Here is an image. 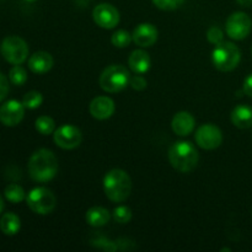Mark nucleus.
<instances>
[{
  "label": "nucleus",
  "mask_w": 252,
  "mask_h": 252,
  "mask_svg": "<svg viewBox=\"0 0 252 252\" xmlns=\"http://www.w3.org/2000/svg\"><path fill=\"white\" fill-rule=\"evenodd\" d=\"M34 127H36L37 132H39L43 135H48L54 133L56 130V122L49 116H41L34 122Z\"/></svg>",
  "instance_id": "nucleus-22"
},
{
  "label": "nucleus",
  "mask_w": 252,
  "mask_h": 252,
  "mask_svg": "<svg viewBox=\"0 0 252 252\" xmlns=\"http://www.w3.org/2000/svg\"><path fill=\"white\" fill-rule=\"evenodd\" d=\"M252 21L245 12H234L228 17L225 24L226 34L235 41H241L250 34Z\"/></svg>",
  "instance_id": "nucleus-8"
},
{
  "label": "nucleus",
  "mask_w": 252,
  "mask_h": 252,
  "mask_svg": "<svg viewBox=\"0 0 252 252\" xmlns=\"http://www.w3.org/2000/svg\"><path fill=\"white\" fill-rule=\"evenodd\" d=\"M20 228H21V221L20 218L15 213H5L0 219V230L5 234V235H15L19 233Z\"/></svg>",
  "instance_id": "nucleus-20"
},
{
  "label": "nucleus",
  "mask_w": 252,
  "mask_h": 252,
  "mask_svg": "<svg viewBox=\"0 0 252 252\" xmlns=\"http://www.w3.org/2000/svg\"><path fill=\"white\" fill-rule=\"evenodd\" d=\"M198 159V152L189 142H176L169 149L170 164L175 170L184 174L193 171Z\"/></svg>",
  "instance_id": "nucleus-3"
},
{
  "label": "nucleus",
  "mask_w": 252,
  "mask_h": 252,
  "mask_svg": "<svg viewBox=\"0 0 252 252\" xmlns=\"http://www.w3.org/2000/svg\"><path fill=\"white\" fill-rule=\"evenodd\" d=\"M115 102H113L112 98L107 97V96H97L90 102L89 110H90L91 116L94 118L105 121L108 120L115 113Z\"/></svg>",
  "instance_id": "nucleus-13"
},
{
  "label": "nucleus",
  "mask_w": 252,
  "mask_h": 252,
  "mask_svg": "<svg viewBox=\"0 0 252 252\" xmlns=\"http://www.w3.org/2000/svg\"><path fill=\"white\" fill-rule=\"evenodd\" d=\"M5 198L11 203H20L26 198V193H25L24 189L17 184H10L5 187Z\"/></svg>",
  "instance_id": "nucleus-21"
},
{
  "label": "nucleus",
  "mask_w": 252,
  "mask_h": 252,
  "mask_svg": "<svg viewBox=\"0 0 252 252\" xmlns=\"http://www.w3.org/2000/svg\"><path fill=\"white\" fill-rule=\"evenodd\" d=\"M194 139L202 149L214 150L220 147V144L223 143V133L217 126L207 123V125H202L196 130Z\"/></svg>",
  "instance_id": "nucleus-9"
},
{
  "label": "nucleus",
  "mask_w": 252,
  "mask_h": 252,
  "mask_svg": "<svg viewBox=\"0 0 252 252\" xmlns=\"http://www.w3.org/2000/svg\"><path fill=\"white\" fill-rule=\"evenodd\" d=\"M112 214H113V219L120 224L129 223L130 219H132V211H130L129 207H126V206H120L117 207V208H115V211H113Z\"/></svg>",
  "instance_id": "nucleus-27"
},
{
  "label": "nucleus",
  "mask_w": 252,
  "mask_h": 252,
  "mask_svg": "<svg viewBox=\"0 0 252 252\" xmlns=\"http://www.w3.org/2000/svg\"><path fill=\"white\" fill-rule=\"evenodd\" d=\"M53 63V58L48 52H36L30 57L29 68L34 74H44L51 70Z\"/></svg>",
  "instance_id": "nucleus-16"
},
{
  "label": "nucleus",
  "mask_w": 252,
  "mask_h": 252,
  "mask_svg": "<svg viewBox=\"0 0 252 252\" xmlns=\"http://www.w3.org/2000/svg\"><path fill=\"white\" fill-rule=\"evenodd\" d=\"M132 41V34L128 31H126V30H118L111 37V42L117 48H126V47L129 46Z\"/></svg>",
  "instance_id": "nucleus-24"
},
{
  "label": "nucleus",
  "mask_w": 252,
  "mask_h": 252,
  "mask_svg": "<svg viewBox=\"0 0 252 252\" xmlns=\"http://www.w3.org/2000/svg\"><path fill=\"white\" fill-rule=\"evenodd\" d=\"M153 2H154L158 9L171 11V10L179 9L184 4L185 0H153Z\"/></svg>",
  "instance_id": "nucleus-28"
},
{
  "label": "nucleus",
  "mask_w": 252,
  "mask_h": 252,
  "mask_svg": "<svg viewBox=\"0 0 252 252\" xmlns=\"http://www.w3.org/2000/svg\"><path fill=\"white\" fill-rule=\"evenodd\" d=\"M129 85L132 86L134 90L142 91V90H144L145 88H147L148 83H147V80L143 78V76H140V74H138V75H134L133 78H130Z\"/></svg>",
  "instance_id": "nucleus-30"
},
{
  "label": "nucleus",
  "mask_w": 252,
  "mask_h": 252,
  "mask_svg": "<svg viewBox=\"0 0 252 252\" xmlns=\"http://www.w3.org/2000/svg\"><path fill=\"white\" fill-rule=\"evenodd\" d=\"M25 1H27V2H33V1H36V0H25Z\"/></svg>",
  "instance_id": "nucleus-36"
},
{
  "label": "nucleus",
  "mask_w": 252,
  "mask_h": 252,
  "mask_svg": "<svg viewBox=\"0 0 252 252\" xmlns=\"http://www.w3.org/2000/svg\"><path fill=\"white\" fill-rule=\"evenodd\" d=\"M26 202L32 212L41 216L51 214L57 206L56 196L46 187H36L31 189L27 194Z\"/></svg>",
  "instance_id": "nucleus-6"
},
{
  "label": "nucleus",
  "mask_w": 252,
  "mask_h": 252,
  "mask_svg": "<svg viewBox=\"0 0 252 252\" xmlns=\"http://www.w3.org/2000/svg\"><path fill=\"white\" fill-rule=\"evenodd\" d=\"M9 80H7V78L4 74L0 73V102L6 97L7 94H9Z\"/></svg>",
  "instance_id": "nucleus-31"
},
{
  "label": "nucleus",
  "mask_w": 252,
  "mask_h": 252,
  "mask_svg": "<svg viewBox=\"0 0 252 252\" xmlns=\"http://www.w3.org/2000/svg\"><path fill=\"white\" fill-rule=\"evenodd\" d=\"M194 126H196V121H194L193 116L186 111L177 112L171 122L172 130L180 137H186V135L191 134L194 129Z\"/></svg>",
  "instance_id": "nucleus-15"
},
{
  "label": "nucleus",
  "mask_w": 252,
  "mask_h": 252,
  "mask_svg": "<svg viewBox=\"0 0 252 252\" xmlns=\"http://www.w3.org/2000/svg\"><path fill=\"white\" fill-rule=\"evenodd\" d=\"M241 59L240 49L231 42H221L217 44L212 52V62L220 71H231L239 65Z\"/></svg>",
  "instance_id": "nucleus-5"
},
{
  "label": "nucleus",
  "mask_w": 252,
  "mask_h": 252,
  "mask_svg": "<svg viewBox=\"0 0 252 252\" xmlns=\"http://www.w3.org/2000/svg\"><path fill=\"white\" fill-rule=\"evenodd\" d=\"M116 244H117L118 250H133V249H135V244L133 243V241H130L129 239H117V240H116Z\"/></svg>",
  "instance_id": "nucleus-32"
},
{
  "label": "nucleus",
  "mask_w": 252,
  "mask_h": 252,
  "mask_svg": "<svg viewBox=\"0 0 252 252\" xmlns=\"http://www.w3.org/2000/svg\"><path fill=\"white\" fill-rule=\"evenodd\" d=\"M130 76L127 68L121 64H113L107 66L100 75V88L110 94L120 93L125 90L129 84Z\"/></svg>",
  "instance_id": "nucleus-4"
},
{
  "label": "nucleus",
  "mask_w": 252,
  "mask_h": 252,
  "mask_svg": "<svg viewBox=\"0 0 252 252\" xmlns=\"http://www.w3.org/2000/svg\"><path fill=\"white\" fill-rule=\"evenodd\" d=\"M27 169L33 181L43 184L54 179L58 172V160L51 150L38 149L30 158Z\"/></svg>",
  "instance_id": "nucleus-1"
},
{
  "label": "nucleus",
  "mask_w": 252,
  "mask_h": 252,
  "mask_svg": "<svg viewBox=\"0 0 252 252\" xmlns=\"http://www.w3.org/2000/svg\"><path fill=\"white\" fill-rule=\"evenodd\" d=\"M25 116V106L16 100L6 101L0 106V122L6 127H15Z\"/></svg>",
  "instance_id": "nucleus-12"
},
{
  "label": "nucleus",
  "mask_w": 252,
  "mask_h": 252,
  "mask_svg": "<svg viewBox=\"0 0 252 252\" xmlns=\"http://www.w3.org/2000/svg\"><path fill=\"white\" fill-rule=\"evenodd\" d=\"M1 54L12 65L22 64L29 56V46L19 36H7L1 42Z\"/></svg>",
  "instance_id": "nucleus-7"
},
{
  "label": "nucleus",
  "mask_w": 252,
  "mask_h": 252,
  "mask_svg": "<svg viewBox=\"0 0 252 252\" xmlns=\"http://www.w3.org/2000/svg\"><path fill=\"white\" fill-rule=\"evenodd\" d=\"M42 102H43V97H42L41 93H38V91H29L22 98V105L25 106V108H29V110L38 108L42 105Z\"/></svg>",
  "instance_id": "nucleus-25"
},
{
  "label": "nucleus",
  "mask_w": 252,
  "mask_h": 252,
  "mask_svg": "<svg viewBox=\"0 0 252 252\" xmlns=\"http://www.w3.org/2000/svg\"><path fill=\"white\" fill-rule=\"evenodd\" d=\"M86 221L89 225L94 226V228H98V226H103L110 221L111 214L103 207H93L86 212Z\"/></svg>",
  "instance_id": "nucleus-19"
},
{
  "label": "nucleus",
  "mask_w": 252,
  "mask_h": 252,
  "mask_svg": "<svg viewBox=\"0 0 252 252\" xmlns=\"http://www.w3.org/2000/svg\"><path fill=\"white\" fill-rule=\"evenodd\" d=\"M207 38H208V41L211 42L212 44H216L217 46V44L223 42L224 33L218 26H212L209 27V30L207 31Z\"/></svg>",
  "instance_id": "nucleus-29"
},
{
  "label": "nucleus",
  "mask_w": 252,
  "mask_h": 252,
  "mask_svg": "<svg viewBox=\"0 0 252 252\" xmlns=\"http://www.w3.org/2000/svg\"><path fill=\"white\" fill-rule=\"evenodd\" d=\"M236 1H238L239 5L244 7H249L252 5V0H236Z\"/></svg>",
  "instance_id": "nucleus-34"
},
{
  "label": "nucleus",
  "mask_w": 252,
  "mask_h": 252,
  "mask_svg": "<svg viewBox=\"0 0 252 252\" xmlns=\"http://www.w3.org/2000/svg\"><path fill=\"white\" fill-rule=\"evenodd\" d=\"M54 143L59 148L65 150H71L78 148L83 140V134L78 127L73 125L61 126L58 129L54 130L53 134Z\"/></svg>",
  "instance_id": "nucleus-10"
},
{
  "label": "nucleus",
  "mask_w": 252,
  "mask_h": 252,
  "mask_svg": "<svg viewBox=\"0 0 252 252\" xmlns=\"http://www.w3.org/2000/svg\"><path fill=\"white\" fill-rule=\"evenodd\" d=\"M133 42L139 47H152L158 39V30L154 25L144 24L138 25L132 33Z\"/></svg>",
  "instance_id": "nucleus-14"
},
{
  "label": "nucleus",
  "mask_w": 252,
  "mask_h": 252,
  "mask_svg": "<svg viewBox=\"0 0 252 252\" xmlns=\"http://www.w3.org/2000/svg\"><path fill=\"white\" fill-rule=\"evenodd\" d=\"M4 211V199H2L1 194H0V213Z\"/></svg>",
  "instance_id": "nucleus-35"
},
{
  "label": "nucleus",
  "mask_w": 252,
  "mask_h": 252,
  "mask_svg": "<svg viewBox=\"0 0 252 252\" xmlns=\"http://www.w3.org/2000/svg\"><path fill=\"white\" fill-rule=\"evenodd\" d=\"M90 244L93 246H95V248L101 249V250L107 252H113L118 250L116 241H111L110 239H107L103 235H95L94 238H91Z\"/></svg>",
  "instance_id": "nucleus-23"
},
{
  "label": "nucleus",
  "mask_w": 252,
  "mask_h": 252,
  "mask_svg": "<svg viewBox=\"0 0 252 252\" xmlns=\"http://www.w3.org/2000/svg\"><path fill=\"white\" fill-rule=\"evenodd\" d=\"M94 21L101 29L111 30L115 29L120 22V12L113 5L102 2L95 6L93 11Z\"/></svg>",
  "instance_id": "nucleus-11"
},
{
  "label": "nucleus",
  "mask_w": 252,
  "mask_h": 252,
  "mask_svg": "<svg viewBox=\"0 0 252 252\" xmlns=\"http://www.w3.org/2000/svg\"><path fill=\"white\" fill-rule=\"evenodd\" d=\"M128 65L135 74H144L150 69L152 61L147 52L143 49H135L130 53Z\"/></svg>",
  "instance_id": "nucleus-17"
},
{
  "label": "nucleus",
  "mask_w": 252,
  "mask_h": 252,
  "mask_svg": "<svg viewBox=\"0 0 252 252\" xmlns=\"http://www.w3.org/2000/svg\"><path fill=\"white\" fill-rule=\"evenodd\" d=\"M9 79L14 85L16 86L24 85L27 80V71L25 70V68H22L20 64H17V65H14L11 69H10Z\"/></svg>",
  "instance_id": "nucleus-26"
},
{
  "label": "nucleus",
  "mask_w": 252,
  "mask_h": 252,
  "mask_svg": "<svg viewBox=\"0 0 252 252\" xmlns=\"http://www.w3.org/2000/svg\"><path fill=\"white\" fill-rule=\"evenodd\" d=\"M103 191L110 201L121 203L132 192V180L129 175L121 169H113L103 177Z\"/></svg>",
  "instance_id": "nucleus-2"
},
{
  "label": "nucleus",
  "mask_w": 252,
  "mask_h": 252,
  "mask_svg": "<svg viewBox=\"0 0 252 252\" xmlns=\"http://www.w3.org/2000/svg\"><path fill=\"white\" fill-rule=\"evenodd\" d=\"M231 122L240 129L252 127V107L246 105L236 106L231 112Z\"/></svg>",
  "instance_id": "nucleus-18"
},
{
  "label": "nucleus",
  "mask_w": 252,
  "mask_h": 252,
  "mask_svg": "<svg viewBox=\"0 0 252 252\" xmlns=\"http://www.w3.org/2000/svg\"><path fill=\"white\" fill-rule=\"evenodd\" d=\"M243 89H244V93H245L246 95L252 97V74H250V75L245 79Z\"/></svg>",
  "instance_id": "nucleus-33"
}]
</instances>
